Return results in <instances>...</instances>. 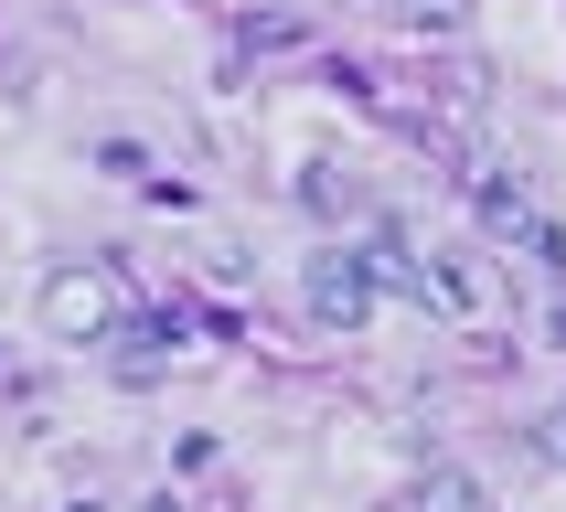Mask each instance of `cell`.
<instances>
[{"instance_id":"obj_1","label":"cell","mask_w":566,"mask_h":512,"mask_svg":"<svg viewBox=\"0 0 566 512\" xmlns=\"http://www.w3.org/2000/svg\"><path fill=\"white\" fill-rule=\"evenodd\" d=\"M43 331H54V342H107V331H118L107 267H54V278H43Z\"/></svg>"},{"instance_id":"obj_2","label":"cell","mask_w":566,"mask_h":512,"mask_svg":"<svg viewBox=\"0 0 566 512\" xmlns=\"http://www.w3.org/2000/svg\"><path fill=\"white\" fill-rule=\"evenodd\" d=\"M364 310H375V267H364V246H332V256H311V320L353 331Z\"/></svg>"},{"instance_id":"obj_3","label":"cell","mask_w":566,"mask_h":512,"mask_svg":"<svg viewBox=\"0 0 566 512\" xmlns=\"http://www.w3.org/2000/svg\"><path fill=\"white\" fill-rule=\"evenodd\" d=\"M417 299L449 310V320H481L492 310V267L481 256H417Z\"/></svg>"},{"instance_id":"obj_4","label":"cell","mask_w":566,"mask_h":512,"mask_svg":"<svg viewBox=\"0 0 566 512\" xmlns=\"http://www.w3.org/2000/svg\"><path fill=\"white\" fill-rule=\"evenodd\" d=\"M471 203H481V224H492V235H513V246H535V192H524V182H503V171H481V182H471Z\"/></svg>"},{"instance_id":"obj_5","label":"cell","mask_w":566,"mask_h":512,"mask_svg":"<svg viewBox=\"0 0 566 512\" xmlns=\"http://www.w3.org/2000/svg\"><path fill=\"white\" fill-rule=\"evenodd\" d=\"M300 203H311V214H364V182H353L343 160H311V171H300Z\"/></svg>"},{"instance_id":"obj_6","label":"cell","mask_w":566,"mask_h":512,"mask_svg":"<svg viewBox=\"0 0 566 512\" xmlns=\"http://www.w3.org/2000/svg\"><path fill=\"white\" fill-rule=\"evenodd\" d=\"M407 512H481V491H471V470H428Z\"/></svg>"},{"instance_id":"obj_7","label":"cell","mask_w":566,"mask_h":512,"mask_svg":"<svg viewBox=\"0 0 566 512\" xmlns=\"http://www.w3.org/2000/svg\"><path fill=\"white\" fill-rule=\"evenodd\" d=\"M96 171H118V182H150V150H139V139H96Z\"/></svg>"},{"instance_id":"obj_8","label":"cell","mask_w":566,"mask_h":512,"mask_svg":"<svg viewBox=\"0 0 566 512\" xmlns=\"http://www.w3.org/2000/svg\"><path fill=\"white\" fill-rule=\"evenodd\" d=\"M535 459H556V470H566V406H556V416H535Z\"/></svg>"}]
</instances>
